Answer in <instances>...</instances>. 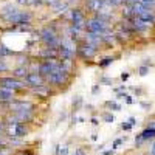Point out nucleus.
<instances>
[{
  "label": "nucleus",
  "mask_w": 155,
  "mask_h": 155,
  "mask_svg": "<svg viewBox=\"0 0 155 155\" xmlns=\"http://www.w3.org/2000/svg\"><path fill=\"white\" fill-rule=\"evenodd\" d=\"M41 39L47 44L48 48L59 50V47H61V41H59V37H58V34L53 28H44L41 31Z\"/></svg>",
  "instance_id": "obj_1"
},
{
  "label": "nucleus",
  "mask_w": 155,
  "mask_h": 155,
  "mask_svg": "<svg viewBox=\"0 0 155 155\" xmlns=\"http://www.w3.org/2000/svg\"><path fill=\"white\" fill-rule=\"evenodd\" d=\"M0 87H5L8 90H12V92H20L27 85L14 76H5V78H0Z\"/></svg>",
  "instance_id": "obj_2"
},
{
  "label": "nucleus",
  "mask_w": 155,
  "mask_h": 155,
  "mask_svg": "<svg viewBox=\"0 0 155 155\" xmlns=\"http://www.w3.org/2000/svg\"><path fill=\"white\" fill-rule=\"evenodd\" d=\"M85 30H87V33L102 34V33H106V31L109 30V25H107V22L101 20L99 17H95V19L88 20V22L85 23Z\"/></svg>",
  "instance_id": "obj_3"
},
{
  "label": "nucleus",
  "mask_w": 155,
  "mask_h": 155,
  "mask_svg": "<svg viewBox=\"0 0 155 155\" xmlns=\"http://www.w3.org/2000/svg\"><path fill=\"white\" fill-rule=\"evenodd\" d=\"M71 22H73V28H76L78 31H81L82 28H85V17L84 12L81 9H73L71 11Z\"/></svg>",
  "instance_id": "obj_4"
},
{
  "label": "nucleus",
  "mask_w": 155,
  "mask_h": 155,
  "mask_svg": "<svg viewBox=\"0 0 155 155\" xmlns=\"http://www.w3.org/2000/svg\"><path fill=\"white\" fill-rule=\"evenodd\" d=\"M27 84L31 87V88H34V87H41V85H44L45 84V78L39 73V71H30V74L27 76Z\"/></svg>",
  "instance_id": "obj_5"
},
{
  "label": "nucleus",
  "mask_w": 155,
  "mask_h": 155,
  "mask_svg": "<svg viewBox=\"0 0 155 155\" xmlns=\"http://www.w3.org/2000/svg\"><path fill=\"white\" fill-rule=\"evenodd\" d=\"M30 19H31V14L30 12H25V11H19L16 16H12L8 22H11V23H17V25H20V23H28L30 22Z\"/></svg>",
  "instance_id": "obj_6"
},
{
  "label": "nucleus",
  "mask_w": 155,
  "mask_h": 155,
  "mask_svg": "<svg viewBox=\"0 0 155 155\" xmlns=\"http://www.w3.org/2000/svg\"><path fill=\"white\" fill-rule=\"evenodd\" d=\"M79 53L84 59H92L95 54H96V47L93 45H90V44H85L84 47L79 48Z\"/></svg>",
  "instance_id": "obj_7"
},
{
  "label": "nucleus",
  "mask_w": 155,
  "mask_h": 155,
  "mask_svg": "<svg viewBox=\"0 0 155 155\" xmlns=\"http://www.w3.org/2000/svg\"><path fill=\"white\" fill-rule=\"evenodd\" d=\"M12 134H14V137L17 138H22L28 134V127L25 123H17L16 126H12Z\"/></svg>",
  "instance_id": "obj_8"
},
{
  "label": "nucleus",
  "mask_w": 155,
  "mask_h": 155,
  "mask_svg": "<svg viewBox=\"0 0 155 155\" xmlns=\"http://www.w3.org/2000/svg\"><path fill=\"white\" fill-rule=\"evenodd\" d=\"M106 5V0H87V8L93 12H99Z\"/></svg>",
  "instance_id": "obj_9"
},
{
  "label": "nucleus",
  "mask_w": 155,
  "mask_h": 155,
  "mask_svg": "<svg viewBox=\"0 0 155 155\" xmlns=\"http://www.w3.org/2000/svg\"><path fill=\"white\" fill-rule=\"evenodd\" d=\"M14 118L19 123H28L33 118V110H22V112H16L14 113Z\"/></svg>",
  "instance_id": "obj_10"
},
{
  "label": "nucleus",
  "mask_w": 155,
  "mask_h": 155,
  "mask_svg": "<svg viewBox=\"0 0 155 155\" xmlns=\"http://www.w3.org/2000/svg\"><path fill=\"white\" fill-rule=\"evenodd\" d=\"M14 101V92L5 87H0V102H11Z\"/></svg>",
  "instance_id": "obj_11"
},
{
  "label": "nucleus",
  "mask_w": 155,
  "mask_h": 155,
  "mask_svg": "<svg viewBox=\"0 0 155 155\" xmlns=\"http://www.w3.org/2000/svg\"><path fill=\"white\" fill-rule=\"evenodd\" d=\"M85 41H87V44H90V45L98 47V45L102 42V37H101V34H96V33H87Z\"/></svg>",
  "instance_id": "obj_12"
},
{
  "label": "nucleus",
  "mask_w": 155,
  "mask_h": 155,
  "mask_svg": "<svg viewBox=\"0 0 155 155\" xmlns=\"http://www.w3.org/2000/svg\"><path fill=\"white\" fill-rule=\"evenodd\" d=\"M2 11H3L2 14H3V17H5L6 20H9L12 16H16L17 12H19V9H17L16 6H12V5H6V6H3Z\"/></svg>",
  "instance_id": "obj_13"
},
{
  "label": "nucleus",
  "mask_w": 155,
  "mask_h": 155,
  "mask_svg": "<svg viewBox=\"0 0 155 155\" xmlns=\"http://www.w3.org/2000/svg\"><path fill=\"white\" fill-rule=\"evenodd\" d=\"M28 74H30V71H28V68L25 67V65H20V67H17V68L12 70V76L17 78V79H22V78H25V79H27Z\"/></svg>",
  "instance_id": "obj_14"
},
{
  "label": "nucleus",
  "mask_w": 155,
  "mask_h": 155,
  "mask_svg": "<svg viewBox=\"0 0 155 155\" xmlns=\"http://www.w3.org/2000/svg\"><path fill=\"white\" fill-rule=\"evenodd\" d=\"M58 53H59V50H54V48H44V50L41 51V56L45 58V61H47V59H56Z\"/></svg>",
  "instance_id": "obj_15"
},
{
  "label": "nucleus",
  "mask_w": 155,
  "mask_h": 155,
  "mask_svg": "<svg viewBox=\"0 0 155 155\" xmlns=\"http://www.w3.org/2000/svg\"><path fill=\"white\" fill-rule=\"evenodd\" d=\"M140 137L143 138L144 141H149V140H155V129H152V127H146L144 130L140 134Z\"/></svg>",
  "instance_id": "obj_16"
},
{
  "label": "nucleus",
  "mask_w": 155,
  "mask_h": 155,
  "mask_svg": "<svg viewBox=\"0 0 155 155\" xmlns=\"http://www.w3.org/2000/svg\"><path fill=\"white\" fill-rule=\"evenodd\" d=\"M135 124H137V118H135V116H130V118H129L127 121H124V123L121 124V129H123L124 132H129Z\"/></svg>",
  "instance_id": "obj_17"
},
{
  "label": "nucleus",
  "mask_w": 155,
  "mask_h": 155,
  "mask_svg": "<svg viewBox=\"0 0 155 155\" xmlns=\"http://www.w3.org/2000/svg\"><path fill=\"white\" fill-rule=\"evenodd\" d=\"M106 107L110 109V110H115V112H120L121 110V106L118 104V102H115V101H107L106 102Z\"/></svg>",
  "instance_id": "obj_18"
},
{
  "label": "nucleus",
  "mask_w": 155,
  "mask_h": 155,
  "mask_svg": "<svg viewBox=\"0 0 155 155\" xmlns=\"http://www.w3.org/2000/svg\"><path fill=\"white\" fill-rule=\"evenodd\" d=\"M11 54H14V53H12V50H9L5 45H0V59L5 58V56H11Z\"/></svg>",
  "instance_id": "obj_19"
},
{
  "label": "nucleus",
  "mask_w": 155,
  "mask_h": 155,
  "mask_svg": "<svg viewBox=\"0 0 155 155\" xmlns=\"http://www.w3.org/2000/svg\"><path fill=\"white\" fill-rule=\"evenodd\" d=\"M102 120H104V123H113L115 116L110 112H102Z\"/></svg>",
  "instance_id": "obj_20"
},
{
  "label": "nucleus",
  "mask_w": 155,
  "mask_h": 155,
  "mask_svg": "<svg viewBox=\"0 0 155 155\" xmlns=\"http://www.w3.org/2000/svg\"><path fill=\"white\" fill-rule=\"evenodd\" d=\"M71 104H73V110L76 112L78 109H79V106L82 104V98H81V96H76V98L73 99V102H71Z\"/></svg>",
  "instance_id": "obj_21"
},
{
  "label": "nucleus",
  "mask_w": 155,
  "mask_h": 155,
  "mask_svg": "<svg viewBox=\"0 0 155 155\" xmlns=\"http://www.w3.org/2000/svg\"><path fill=\"white\" fill-rule=\"evenodd\" d=\"M113 62V58H104L102 61H99V67H107V65H110V64Z\"/></svg>",
  "instance_id": "obj_22"
},
{
  "label": "nucleus",
  "mask_w": 155,
  "mask_h": 155,
  "mask_svg": "<svg viewBox=\"0 0 155 155\" xmlns=\"http://www.w3.org/2000/svg\"><path fill=\"white\" fill-rule=\"evenodd\" d=\"M126 140H127L126 137H124V138H116V140L113 141V143H112V149L115 150V149H116V147H118L120 144H123V143H124V141H126Z\"/></svg>",
  "instance_id": "obj_23"
},
{
  "label": "nucleus",
  "mask_w": 155,
  "mask_h": 155,
  "mask_svg": "<svg viewBox=\"0 0 155 155\" xmlns=\"http://www.w3.org/2000/svg\"><path fill=\"white\" fill-rule=\"evenodd\" d=\"M147 73H149V65H140V68H138L140 76H146Z\"/></svg>",
  "instance_id": "obj_24"
},
{
  "label": "nucleus",
  "mask_w": 155,
  "mask_h": 155,
  "mask_svg": "<svg viewBox=\"0 0 155 155\" xmlns=\"http://www.w3.org/2000/svg\"><path fill=\"white\" fill-rule=\"evenodd\" d=\"M123 2H126V0H107V3L113 8V6H118V5H121Z\"/></svg>",
  "instance_id": "obj_25"
},
{
  "label": "nucleus",
  "mask_w": 155,
  "mask_h": 155,
  "mask_svg": "<svg viewBox=\"0 0 155 155\" xmlns=\"http://www.w3.org/2000/svg\"><path fill=\"white\" fill-rule=\"evenodd\" d=\"M144 143H146V141L141 138L140 135H137V138H135V146H137V147H141V144H144Z\"/></svg>",
  "instance_id": "obj_26"
},
{
  "label": "nucleus",
  "mask_w": 155,
  "mask_h": 155,
  "mask_svg": "<svg viewBox=\"0 0 155 155\" xmlns=\"http://www.w3.org/2000/svg\"><path fill=\"white\" fill-rule=\"evenodd\" d=\"M44 2H45L47 5H50V6H54V8H56V6L61 3V0H44Z\"/></svg>",
  "instance_id": "obj_27"
},
{
  "label": "nucleus",
  "mask_w": 155,
  "mask_h": 155,
  "mask_svg": "<svg viewBox=\"0 0 155 155\" xmlns=\"http://www.w3.org/2000/svg\"><path fill=\"white\" fill-rule=\"evenodd\" d=\"M8 70V64L3 61V59H0V73H3Z\"/></svg>",
  "instance_id": "obj_28"
},
{
  "label": "nucleus",
  "mask_w": 155,
  "mask_h": 155,
  "mask_svg": "<svg viewBox=\"0 0 155 155\" xmlns=\"http://www.w3.org/2000/svg\"><path fill=\"white\" fill-rule=\"evenodd\" d=\"M112 82H113V79H110V78H101V81H99V84H107V85H112Z\"/></svg>",
  "instance_id": "obj_29"
},
{
  "label": "nucleus",
  "mask_w": 155,
  "mask_h": 155,
  "mask_svg": "<svg viewBox=\"0 0 155 155\" xmlns=\"http://www.w3.org/2000/svg\"><path fill=\"white\" fill-rule=\"evenodd\" d=\"M149 155H155V140L152 141V144H150V149H149Z\"/></svg>",
  "instance_id": "obj_30"
},
{
  "label": "nucleus",
  "mask_w": 155,
  "mask_h": 155,
  "mask_svg": "<svg viewBox=\"0 0 155 155\" xmlns=\"http://www.w3.org/2000/svg\"><path fill=\"white\" fill-rule=\"evenodd\" d=\"M129 76H130V74H129L127 71H124V73L121 74V81H123V82H126V81L129 79Z\"/></svg>",
  "instance_id": "obj_31"
},
{
  "label": "nucleus",
  "mask_w": 155,
  "mask_h": 155,
  "mask_svg": "<svg viewBox=\"0 0 155 155\" xmlns=\"http://www.w3.org/2000/svg\"><path fill=\"white\" fill-rule=\"evenodd\" d=\"M124 99H126V102H127V104H134V102H135V101H134V98H132L130 95H127Z\"/></svg>",
  "instance_id": "obj_32"
},
{
  "label": "nucleus",
  "mask_w": 155,
  "mask_h": 155,
  "mask_svg": "<svg viewBox=\"0 0 155 155\" xmlns=\"http://www.w3.org/2000/svg\"><path fill=\"white\" fill-rule=\"evenodd\" d=\"M59 155H68V147L67 146H64L62 147V150H61V153Z\"/></svg>",
  "instance_id": "obj_33"
},
{
  "label": "nucleus",
  "mask_w": 155,
  "mask_h": 155,
  "mask_svg": "<svg viewBox=\"0 0 155 155\" xmlns=\"http://www.w3.org/2000/svg\"><path fill=\"white\" fill-rule=\"evenodd\" d=\"M99 90H101V88H99V85H93V88H92V93H93V95H96V93L99 92Z\"/></svg>",
  "instance_id": "obj_34"
},
{
  "label": "nucleus",
  "mask_w": 155,
  "mask_h": 155,
  "mask_svg": "<svg viewBox=\"0 0 155 155\" xmlns=\"http://www.w3.org/2000/svg\"><path fill=\"white\" fill-rule=\"evenodd\" d=\"M141 107L143 109H150V102H141Z\"/></svg>",
  "instance_id": "obj_35"
},
{
  "label": "nucleus",
  "mask_w": 155,
  "mask_h": 155,
  "mask_svg": "<svg viewBox=\"0 0 155 155\" xmlns=\"http://www.w3.org/2000/svg\"><path fill=\"white\" fill-rule=\"evenodd\" d=\"M73 155H85V152H84L82 149H76V152H74Z\"/></svg>",
  "instance_id": "obj_36"
},
{
  "label": "nucleus",
  "mask_w": 155,
  "mask_h": 155,
  "mask_svg": "<svg viewBox=\"0 0 155 155\" xmlns=\"http://www.w3.org/2000/svg\"><path fill=\"white\" fill-rule=\"evenodd\" d=\"M42 2H44V0H31V3H33V5H41Z\"/></svg>",
  "instance_id": "obj_37"
},
{
  "label": "nucleus",
  "mask_w": 155,
  "mask_h": 155,
  "mask_svg": "<svg viewBox=\"0 0 155 155\" xmlns=\"http://www.w3.org/2000/svg\"><path fill=\"white\" fill-rule=\"evenodd\" d=\"M3 130H5V123H3V121H0V134H2Z\"/></svg>",
  "instance_id": "obj_38"
},
{
  "label": "nucleus",
  "mask_w": 155,
  "mask_h": 155,
  "mask_svg": "<svg viewBox=\"0 0 155 155\" xmlns=\"http://www.w3.org/2000/svg\"><path fill=\"white\" fill-rule=\"evenodd\" d=\"M92 124H93V126H98V124H99L98 118H92Z\"/></svg>",
  "instance_id": "obj_39"
},
{
  "label": "nucleus",
  "mask_w": 155,
  "mask_h": 155,
  "mask_svg": "<svg viewBox=\"0 0 155 155\" xmlns=\"http://www.w3.org/2000/svg\"><path fill=\"white\" fill-rule=\"evenodd\" d=\"M113 152H115V150H113V149H110V150H106V152H104V155H113Z\"/></svg>",
  "instance_id": "obj_40"
},
{
  "label": "nucleus",
  "mask_w": 155,
  "mask_h": 155,
  "mask_svg": "<svg viewBox=\"0 0 155 155\" xmlns=\"http://www.w3.org/2000/svg\"><path fill=\"white\" fill-rule=\"evenodd\" d=\"M19 3H30V0H17Z\"/></svg>",
  "instance_id": "obj_41"
},
{
  "label": "nucleus",
  "mask_w": 155,
  "mask_h": 155,
  "mask_svg": "<svg viewBox=\"0 0 155 155\" xmlns=\"http://www.w3.org/2000/svg\"><path fill=\"white\" fill-rule=\"evenodd\" d=\"M73 2V0H67V3H71ZM74 2H76V0H74Z\"/></svg>",
  "instance_id": "obj_42"
}]
</instances>
